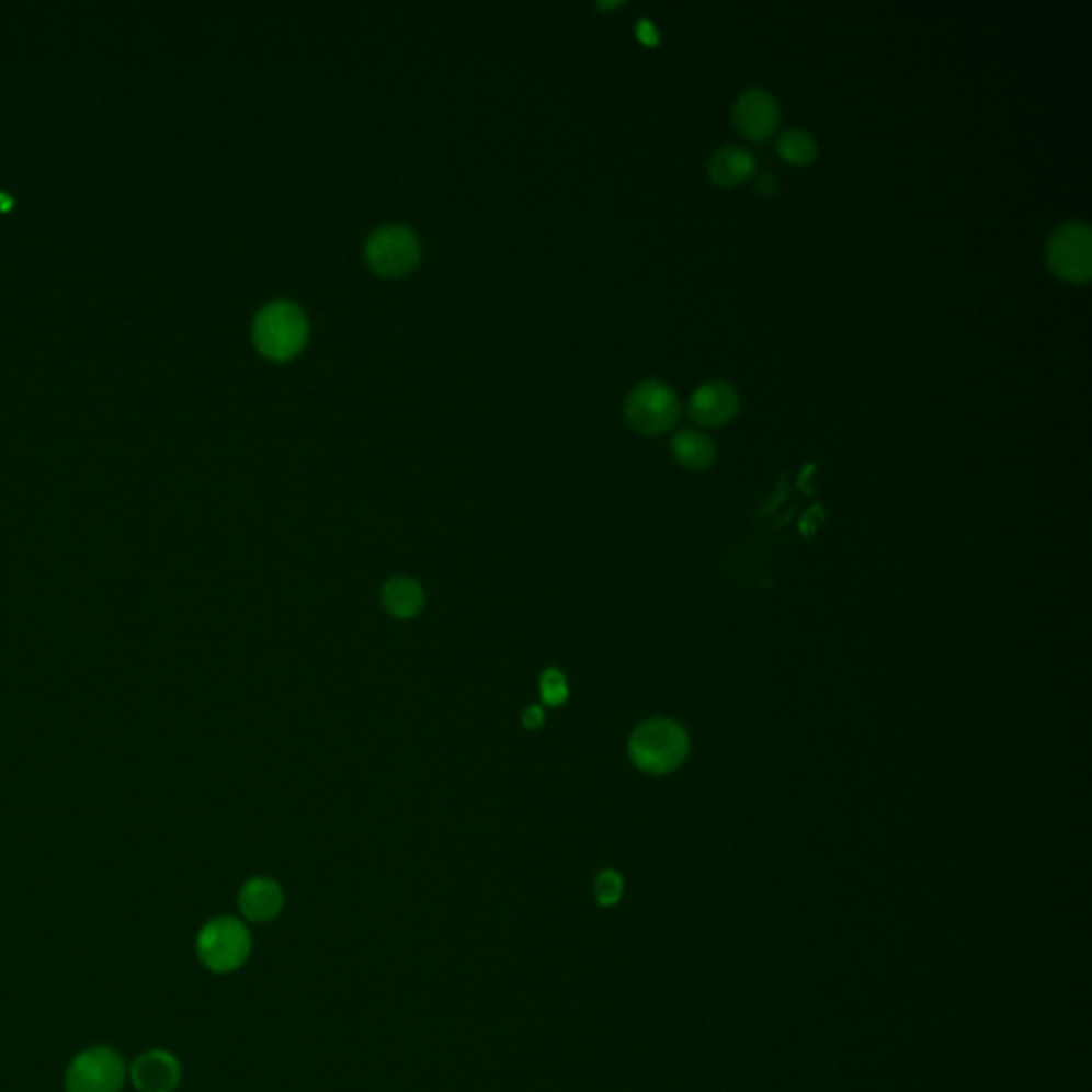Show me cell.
<instances>
[{"label":"cell","instance_id":"cell-1","mask_svg":"<svg viewBox=\"0 0 1092 1092\" xmlns=\"http://www.w3.org/2000/svg\"><path fill=\"white\" fill-rule=\"evenodd\" d=\"M627 753L638 771L651 777H663L685 762L690 737L674 719L653 717L636 726L627 742Z\"/></svg>","mask_w":1092,"mask_h":1092},{"label":"cell","instance_id":"cell-2","mask_svg":"<svg viewBox=\"0 0 1092 1092\" xmlns=\"http://www.w3.org/2000/svg\"><path fill=\"white\" fill-rule=\"evenodd\" d=\"M308 318L291 302H273L254 318L252 335L257 349L273 361H288L306 346Z\"/></svg>","mask_w":1092,"mask_h":1092},{"label":"cell","instance_id":"cell-3","mask_svg":"<svg viewBox=\"0 0 1092 1092\" xmlns=\"http://www.w3.org/2000/svg\"><path fill=\"white\" fill-rule=\"evenodd\" d=\"M252 939L235 918H216L196 936V956L212 974H234L250 956Z\"/></svg>","mask_w":1092,"mask_h":1092},{"label":"cell","instance_id":"cell-4","mask_svg":"<svg viewBox=\"0 0 1092 1092\" xmlns=\"http://www.w3.org/2000/svg\"><path fill=\"white\" fill-rule=\"evenodd\" d=\"M681 401L672 387L660 380L640 383L625 399V419L642 435H658L676 425Z\"/></svg>","mask_w":1092,"mask_h":1092},{"label":"cell","instance_id":"cell-5","mask_svg":"<svg viewBox=\"0 0 1092 1092\" xmlns=\"http://www.w3.org/2000/svg\"><path fill=\"white\" fill-rule=\"evenodd\" d=\"M1050 272L1069 284H1087L1092 277V231L1089 223L1058 227L1046 246Z\"/></svg>","mask_w":1092,"mask_h":1092},{"label":"cell","instance_id":"cell-6","mask_svg":"<svg viewBox=\"0 0 1092 1092\" xmlns=\"http://www.w3.org/2000/svg\"><path fill=\"white\" fill-rule=\"evenodd\" d=\"M126 1080L122 1056L107 1046L79 1053L65 1076L67 1092H120Z\"/></svg>","mask_w":1092,"mask_h":1092},{"label":"cell","instance_id":"cell-7","mask_svg":"<svg viewBox=\"0 0 1092 1092\" xmlns=\"http://www.w3.org/2000/svg\"><path fill=\"white\" fill-rule=\"evenodd\" d=\"M365 259L374 272L397 277L414 270L421 259V246L408 227L387 225L369 235Z\"/></svg>","mask_w":1092,"mask_h":1092},{"label":"cell","instance_id":"cell-8","mask_svg":"<svg viewBox=\"0 0 1092 1092\" xmlns=\"http://www.w3.org/2000/svg\"><path fill=\"white\" fill-rule=\"evenodd\" d=\"M735 128L744 139L762 144L780 128L781 112L775 96L764 88H747L735 103Z\"/></svg>","mask_w":1092,"mask_h":1092},{"label":"cell","instance_id":"cell-9","mask_svg":"<svg viewBox=\"0 0 1092 1092\" xmlns=\"http://www.w3.org/2000/svg\"><path fill=\"white\" fill-rule=\"evenodd\" d=\"M739 393L724 380H713L692 393L687 414L698 428H721L739 414Z\"/></svg>","mask_w":1092,"mask_h":1092},{"label":"cell","instance_id":"cell-10","mask_svg":"<svg viewBox=\"0 0 1092 1092\" xmlns=\"http://www.w3.org/2000/svg\"><path fill=\"white\" fill-rule=\"evenodd\" d=\"M182 1067L164 1050L144 1053L130 1067V1082L139 1092H173L180 1087Z\"/></svg>","mask_w":1092,"mask_h":1092},{"label":"cell","instance_id":"cell-11","mask_svg":"<svg viewBox=\"0 0 1092 1092\" xmlns=\"http://www.w3.org/2000/svg\"><path fill=\"white\" fill-rule=\"evenodd\" d=\"M284 907V892L270 877H254L239 892V909L250 922H272Z\"/></svg>","mask_w":1092,"mask_h":1092},{"label":"cell","instance_id":"cell-12","mask_svg":"<svg viewBox=\"0 0 1092 1092\" xmlns=\"http://www.w3.org/2000/svg\"><path fill=\"white\" fill-rule=\"evenodd\" d=\"M755 158L742 146L719 148L708 160V178L719 189H739L755 175Z\"/></svg>","mask_w":1092,"mask_h":1092},{"label":"cell","instance_id":"cell-13","mask_svg":"<svg viewBox=\"0 0 1092 1092\" xmlns=\"http://www.w3.org/2000/svg\"><path fill=\"white\" fill-rule=\"evenodd\" d=\"M672 455L683 468L703 471L713 466L717 448L703 431L683 430L672 437Z\"/></svg>","mask_w":1092,"mask_h":1092},{"label":"cell","instance_id":"cell-14","mask_svg":"<svg viewBox=\"0 0 1092 1092\" xmlns=\"http://www.w3.org/2000/svg\"><path fill=\"white\" fill-rule=\"evenodd\" d=\"M383 604L393 617L412 619L425 606L423 587L410 577H395L383 587Z\"/></svg>","mask_w":1092,"mask_h":1092},{"label":"cell","instance_id":"cell-15","mask_svg":"<svg viewBox=\"0 0 1092 1092\" xmlns=\"http://www.w3.org/2000/svg\"><path fill=\"white\" fill-rule=\"evenodd\" d=\"M775 148L783 160L798 164V167L811 164L819 155L816 137L803 128H787V130L780 133Z\"/></svg>","mask_w":1092,"mask_h":1092},{"label":"cell","instance_id":"cell-16","mask_svg":"<svg viewBox=\"0 0 1092 1092\" xmlns=\"http://www.w3.org/2000/svg\"><path fill=\"white\" fill-rule=\"evenodd\" d=\"M541 696L548 706H561L568 701V681L559 668H546L541 674Z\"/></svg>","mask_w":1092,"mask_h":1092},{"label":"cell","instance_id":"cell-17","mask_svg":"<svg viewBox=\"0 0 1092 1092\" xmlns=\"http://www.w3.org/2000/svg\"><path fill=\"white\" fill-rule=\"evenodd\" d=\"M593 892H595V898L602 907H613L619 902V898L624 895V879L617 871H602L598 877H595V886H593Z\"/></svg>","mask_w":1092,"mask_h":1092},{"label":"cell","instance_id":"cell-18","mask_svg":"<svg viewBox=\"0 0 1092 1092\" xmlns=\"http://www.w3.org/2000/svg\"><path fill=\"white\" fill-rule=\"evenodd\" d=\"M521 719H523V726H525L527 730H538V728H543V726H545V710H543V706L532 704V706H527V708L523 710V717H521Z\"/></svg>","mask_w":1092,"mask_h":1092},{"label":"cell","instance_id":"cell-19","mask_svg":"<svg viewBox=\"0 0 1092 1092\" xmlns=\"http://www.w3.org/2000/svg\"><path fill=\"white\" fill-rule=\"evenodd\" d=\"M755 189H758L762 195H771V193H775V189H777V180H775V175H760V178H758Z\"/></svg>","mask_w":1092,"mask_h":1092},{"label":"cell","instance_id":"cell-20","mask_svg":"<svg viewBox=\"0 0 1092 1092\" xmlns=\"http://www.w3.org/2000/svg\"><path fill=\"white\" fill-rule=\"evenodd\" d=\"M638 35H640V39L647 41V43H656L653 26H651L647 20H642V22L638 24Z\"/></svg>","mask_w":1092,"mask_h":1092}]
</instances>
